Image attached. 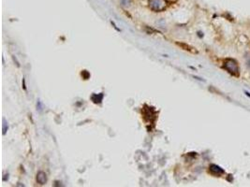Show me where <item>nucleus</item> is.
Returning <instances> with one entry per match:
<instances>
[{"mask_svg":"<svg viewBox=\"0 0 250 187\" xmlns=\"http://www.w3.org/2000/svg\"><path fill=\"white\" fill-rule=\"evenodd\" d=\"M224 67L230 73H231L233 75H238L239 74V67H238V64H237L236 61H234L232 59L226 60Z\"/></svg>","mask_w":250,"mask_h":187,"instance_id":"f257e3e1","label":"nucleus"},{"mask_svg":"<svg viewBox=\"0 0 250 187\" xmlns=\"http://www.w3.org/2000/svg\"><path fill=\"white\" fill-rule=\"evenodd\" d=\"M149 6L155 11H162L166 7V0H149Z\"/></svg>","mask_w":250,"mask_h":187,"instance_id":"f03ea898","label":"nucleus"},{"mask_svg":"<svg viewBox=\"0 0 250 187\" xmlns=\"http://www.w3.org/2000/svg\"><path fill=\"white\" fill-rule=\"evenodd\" d=\"M37 181H38V183L41 184V185L45 184V183H46V182H47V177H46V174H45L44 172H42V171H40V172H38V175H37Z\"/></svg>","mask_w":250,"mask_h":187,"instance_id":"7ed1b4c3","label":"nucleus"},{"mask_svg":"<svg viewBox=\"0 0 250 187\" xmlns=\"http://www.w3.org/2000/svg\"><path fill=\"white\" fill-rule=\"evenodd\" d=\"M210 169H211V171H212V173H214V174H216V175H220V174H222L224 171H223V169L221 168H219V167H217V166H215V165H212L210 167Z\"/></svg>","mask_w":250,"mask_h":187,"instance_id":"20e7f679","label":"nucleus"},{"mask_svg":"<svg viewBox=\"0 0 250 187\" xmlns=\"http://www.w3.org/2000/svg\"><path fill=\"white\" fill-rule=\"evenodd\" d=\"M91 99L93 100L94 103H100L103 99V95L102 94H99V95H97V94H94L92 96Z\"/></svg>","mask_w":250,"mask_h":187,"instance_id":"39448f33","label":"nucleus"},{"mask_svg":"<svg viewBox=\"0 0 250 187\" xmlns=\"http://www.w3.org/2000/svg\"><path fill=\"white\" fill-rule=\"evenodd\" d=\"M7 130H8V123H7V122H6V119L3 118V134H4V135L6 134Z\"/></svg>","mask_w":250,"mask_h":187,"instance_id":"423d86ee","label":"nucleus"}]
</instances>
